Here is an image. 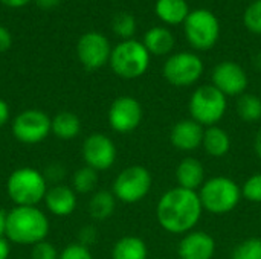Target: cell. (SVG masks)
Returning a JSON list of instances; mask_svg holds the SVG:
<instances>
[{
	"label": "cell",
	"mask_w": 261,
	"mask_h": 259,
	"mask_svg": "<svg viewBox=\"0 0 261 259\" xmlns=\"http://www.w3.org/2000/svg\"><path fill=\"white\" fill-rule=\"evenodd\" d=\"M203 215V206L199 192L171 188L161 195L156 205V218L159 226L173 235H185L199 224Z\"/></svg>",
	"instance_id": "obj_1"
},
{
	"label": "cell",
	"mask_w": 261,
	"mask_h": 259,
	"mask_svg": "<svg viewBox=\"0 0 261 259\" xmlns=\"http://www.w3.org/2000/svg\"><path fill=\"white\" fill-rule=\"evenodd\" d=\"M216 240L205 231H191L182 235L177 246L179 259H213L216 255Z\"/></svg>",
	"instance_id": "obj_15"
},
{
	"label": "cell",
	"mask_w": 261,
	"mask_h": 259,
	"mask_svg": "<svg viewBox=\"0 0 261 259\" xmlns=\"http://www.w3.org/2000/svg\"><path fill=\"white\" fill-rule=\"evenodd\" d=\"M11 44H12L11 32L5 26H0V52L8 50L11 47Z\"/></svg>",
	"instance_id": "obj_35"
},
{
	"label": "cell",
	"mask_w": 261,
	"mask_h": 259,
	"mask_svg": "<svg viewBox=\"0 0 261 259\" xmlns=\"http://www.w3.org/2000/svg\"><path fill=\"white\" fill-rule=\"evenodd\" d=\"M80 63L87 70H98L110 61L112 49L109 40L99 32L84 34L76 46Z\"/></svg>",
	"instance_id": "obj_13"
},
{
	"label": "cell",
	"mask_w": 261,
	"mask_h": 259,
	"mask_svg": "<svg viewBox=\"0 0 261 259\" xmlns=\"http://www.w3.org/2000/svg\"><path fill=\"white\" fill-rule=\"evenodd\" d=\"M47 182L41 171L23 166L12 171L6 180V192L15 206H37L44 200Z\"/></svg>",
	"instance_id": "obj_4"
},
{
	"label": "cell",
	"mask_w": 261,
	"mask_h": 259,
	"mask_svg": "<svg viewBox=\"0 0 261 259\" xmlns=\"http://www.w3.org/2000/svg\"><path fill=\"white\" fill-rule=\"evenodd\" d=\"M5 5H8V6H11V8H18V6H23V5H26L29 0H2Z\"/></svg>",
	"instance_id": "obj_40"
},
{
	"label": "cell",
	"mask_w": 261,
	"mask_h": 259,
	"mask_svg": "<svg viewBox=\"0 0 261 259\" xmlns=\"http://www.w3.org/2000/svg\"><path fill=\"white\" fill-rule=\"evenodd\" d=\"M96 241H98V231L93 226H84L80 229V232H78V243L90 249V246H93Z\"/></svg>",
	"instance_id": "obj_34"
},
{
	"label": "cell",
	"mask_w": 261,
	"mask_h": 259,
	"mask_svg": "<svg viewBox=\"0 0 261 259\" xmlns=\"http://www.w3.org/2000/svg\"><path fill=\"white\" fill-rule=\"evenodd\" d=\"M81 131V121L72 111H60L52 118L50 133L61 140H72Z\"/></svg>",
	"instance_id": "obj_23"
},
{
	"label": "cell",
	"mask_w": 261,
	"mask_h": 259,
	"mask_svg": "<svg viewBox=\"0 0 261 259\" xmlns=\"http://www.w3.org/2000/svg\"><path fill=\"white\" fill-rule=\"evenodd\" d=\"M191 119L199 122L202 127L217 125L228 110V98L216 89L213 84L197 87L188 102Z\"/></svg>",
	"instance_id": "obj_5"
},
{
	"label": "cell",
	"mask_w": 261,
	"mask_h": 259,
	"mask_svg": "<svg viewBox=\"0 0 261 259\" xmlns=\"http://www.w3.org/2000/svg\"><path fill=\"white\" fill-rule=\"evenodd\" d=\"M11 255V246L6 238H0V259H8Z\"/></svg>",
	"instance_id": "obj_37"
},
{
	"label": "cell",
	"mask_w": 261,
	"mask_h": 259,
	"mask_svg": "<svg viewBox=\"0 0 261 259\" xmlns=\"http://www.w3.org/2000/svg\"><path fill=\"white\" fill-rule=\"evenodd\" d=\"M148 247L145 241L135 235L119 238L112 249V259H147Z\"/></svg>",
	"instance_id": "obj_21"
},
{
	"label": "cell",
	"mask_w": 261,
	"mask_h": 259,
	"mask_svg": "<svg viewBox=\"0 0 261 259\" xmlns=\"http://www.w3.org/2000/svg\"><path fill=\"white\" fill-rule=\"evenodd\" d=\"M98 185V171L90 166H81L73 172L72 189L78 194H90Z\"/></svg>",
	"instance_id": "obj_26"
},
{
	"label": "cell",
	"mask_w": 261,
	"mask_h": 259,
	"mask_svg": "<svg viewBox=\"0 0 261 259\" xmlns=\"http://www.w3.org/2000/svg\"><path fill=\"white\" fill-rule=\"evenodd\" d=\"M203 61L193 52H177L167 58L162 75L174 87L194 85L203 75Z\"/></svg>",
	"instance_id": "obj_9"
},
{
	"label": "cell",
	"mask_w": 261,
	"mask_h": 259,
	"mask_svg": "<svg viewBox=\"0 0 261 259\" xmlns=\"http://www.w3.org/2000/svg\"><path fill=\"white\" fill-rule=\"evenodd\" d=\"M176 182L177 186L190 191H199L205 183V166L196 157H185L179 162L176 168Z\"/></svg>",
	"instance_id": "obj_18"
},
{
	"label": "cell",
	"mask_w": 261,
	"mask_h": 259,
	"mask_svg": "<svg viewBox=\"0 0 261 259\" xmlns=\"http://www.w3.org/2000/svg\"><path fill=\"white\" fill-rule=\"evenodd\" d=\"M31 259H60V253L52 243L44 240V241L32 246Z\"/></svg>",
	"instance_id": "obj_31"
},
{
	"label": "cell",
	"mask_w": 261,
	"mask_h": 259,
	"mask_svg": "<svg viewBox=\"0 0 261 259\" xmlns=\"http://www.w3.org/2000/svg\"><path fill=\"white\" fill-rule=\"evenodd\" d=\"M243 23L249 32L261 35V0L252 2L246 8L243 14Z\"/></svg>",
	"instance_id": "obj_29"
},
{
	"label": "cell",
	"mask_w": 261,
	"mask_h": 259,
	"mask_svg": "<svg viewBox=\"0 0 261 259\" xmlns=\"http://www.w3.org/2000/svg\"><path fill=\"white\" fill-rule=\"evenodd\" d=\"M43 176H44L47 183H52V186L54 185H60V182L66 176V168L61 163H50L43 171Z\"/></svg>",
	"instance_id": "obj_33"
},
{
	"label": "cell",
	"mask_w": 261,
	"mask_h": 259,
	"mask_svg": "<svg viewBox=\"0 0 261 259\" xmlns=\"http://www.w3.org/2000/svg\"><path fill=\"white\" fill-rule=\"evenodd\" d=\"M52 118L43 110L29 108L18 113L12 121L14 137L24 145H37L50 134Z\"/></svg>",
	"instance_id": "obj_10"
},
{
	"label": "cell",
	"mask_w": 261,
	"mask_h": 259,
	"mask_svg": "<svg viewBox=\"0 0 261 259\" xmlns=\"http://www.w3.org/2000/svg\"><path fill=\"white\" fill-rule=\"evenodd\" d=\"M231 259H261V238L252 237L242 241L234 249Z\"/></svg>",
	"instance_id": "obj_27"
},
{
	"label": "cell",
	"mask_w": 261,
	"mask_h": 259,
	"mask_svg": "<svg viewBox=\"0 0 261 259\" xmlns=\"http://www.w3.org/2000/svg\"><path fill=\"white\" fill-rule=\"evenodd\" d=\"M47 211L55 217H69L76 209V192L66 185H54L47 189L44 197Z\"/></svg>",
	"instance_id": "obj_17"
},
{
	"label": "cell",
	"mask_w": 261,
	"mask_h": 259,
	"mask_svg": "<svg viewBox=\"0 0 261 259\" xmlns=\"http://www.w3.org/2000/svg\"><path fill=\"white\" fill-rule=\"evenodd\" d=\"M184 29L188 43L197 50L213 49L220 35L219 18L208 9L191 11L184 21Z\"/></svg>",
	"instance_id": "obj_8"
},
{
	"label": "cell",
	"mask_w": 261,
	"mask_h": 259,
	"mask_svg": "<svg viewBox=\"0 0 261 259\" xmlns=\"http://www.w3.org/2000/svg\"><path fill=\"white\" fill-rule=\"evenodd\" d=\"M86 166L93 168L95 171H107L110 169L118 156V150L115 142L104 133H92L83 142L81 150Z\"/></svg>",
	"instance_id": "obj_12"
},
{
	"label": "cell",
	"mask_w": 261,
	"mask_h": 259,
	"mask_svg": "<svg viewBox=\"0 0 261 259\" xmlns=\"http://www.w3.org/2000/svg\"><path fill=\"white\" fill-rule=\"evenodd\" d=\"M153 188L151 172L141 165H133L122 169L113 180L112 192L116 200L125 205L142 202Z\"/></svg>",
	"instance_id": "obj_7"
},
{
	"label": "cell",
	"mask_w": 261,
	"mask_h": 259,
	"mask_svg": "<svg viewBox=\"0 0 261 259\" xmlns=\"http://www.w3.org/2000/svg\"><path fill=\"white\" fill-rule=\"evenodd\" d=\"M205 127H202L194 119H182L171 127L170 142L171 145L182 153H191L202 147Z\"/></svg>",
	"instance_id": "obj_16"
},
{
	"label": "cell",
	"mask_w": 261,
	"mask_h": 259,
	"mask_svg": "<svg viewBox=\"0 0 261 259\" xmlns=\"http://www.w3.org/2000/svg\"><path fill=\"white\" fill-rule=\"evenodd\" d=\"M144 118V110L141 102L133 96L116 98L107 113L109 125L113 131L119 134H128L135 131Z\"/></svg>",
	"instance_id": "obj_11"
},
{
	"label": "cell",
	"mask_w": 261,
	"mask_h": 259,
	"mask_svg": "<svg viewBox=\"0 0 261 259\" xmlns=\"http://www.w3.org/2000/svg\"><path fill=\"white\" fill-rule=\"evenodd\" d=\"M112 70L124 79H136L142 76L150 66V53L144 43L138 40L121 41L110 55Z\"/></svg>",
	"instance_id": "obj_6"
},
{
	"label": "cell",
	"mask_w": 261,
	"mask_h": 259,
	"mask_svg": "<svg viewBox=\"0 0 261 259\" xmlns=\"http://www.w3.org/2000/svg\"><path fill=\"white\" fill-rule=\"evenodd\" d=\"M242 195L245 200L260 205L261 203V172L249 176L242 185Z\"/></svg>",
	"instance_id": "obj_28"
},
{
	"label": "cell",
	"mask_w": 261,
	"mask_h": 259,
	"mask_svg": "<svg viewBox=\"0 0 261 259\" xmlns=\"http://www.w3.org/2000/svg\"><path fill=\"white\" fill-rule=\"evenodd\" d=\"M50 229L47 215L37 206H14L6 215V240L20 246H35Z\"/></svg>",
	"instance_id": "obj_2"
},
{
	"label": "cell",
	"mask_w": 261,
	"mask_h": 259,
	"mask_svg": "<svg viewBox=\"0 0 261 259\" xmlns=\"http://www.w3.org/2000/svg\"><path fill=\"white\" fill-rule=\"evenodd\" d=\"M60 259H93V255L89 247L80 243H72L61 250Z\"/></svg>",
	"instance_id": "obj_32"
},
{
	"label": "cell",
	"mask_w": 261,
	"mask_h": 259,
	"mask_svg": "<svg viewBox=\"0 0 261 259\" xmlns=\"http://www.w3.org/2000/svg\"><path fill=\"white\" fill-rule=\"evenodd\" d=\"M202 148L210 157H225L231 151V136L225 128L219 125L206 127L203 133Z\"/></svg>",
	"instance_id": "obj_19"
},
{
	"label": "cell",
	"mask_w": 261,
	"mask_h": 259,
	"mask_svg": "<svg viewBox=\"0 0 261 259\" xmlns=\"http://www.w3.org/2000/svg\"><path fill=\"white\" fill-rule=\"evenodd\" d=\"M174 43L176 38L173 32L164 26H154L148 29L147 34L144 35V46L150 55H156V56L168 55L173 50Z\"/></svg>",
	"instance_id": "obj_20"
},
{
	"label": "cell",
	"mask_w": 261,
	"mask_h": 259,
	"mask_svg": "<svg viewBox=\"0 0 261 259\" xmlns=\"http://www.w3.org/2000/svg\"><path fill=\"white\" fill-rule=\"evenodd\" d=\"M154 11L164 23L173 26L184 23L191 12L187 0H158Z\"/></svg>",
	"instance_id": "obj_22"
},
{
	"label": "cell",
	"mask_w": 261,
	"mask_h": 259,
	"mask_svg": "<svg viewBox=\"0 0 261 259\" xmlns=\"http://www.w3.org/2000/svg\"><path fill=\"white\" fill-rule=\"evenodd\" d=\"M237 114L242 121L252 124L261 119V98L254 93H243L237 99Z\"/></svg>",
	"instance_id": "obj_25"
},
{
	"label": "cell",
	"mask_w": 261,
	"mask_h": 259,
	"mask_svg": "<svg viewBox=\"0 0 261 259\" xmlns=\"http://www.w3.org/2000/svg\"><path fill=\"white\" fill-rule=\"evenodd\" d=\"M254 150H255L257 157L261 160V127L255 134V139H254Z\"/></svg>",
	"instance_id": "obj_39"
},
{
	"label": "cell",
	"mask_w": 261,
	"mask_h": 259,
	"mask_svg": "<svg viewBox=\"0 0 261 259\" xmlns=\"http://www.w3.org/2000/svg\"><path fill=\"white\" fill-rule=\"evenodd\" d=\"M113 31L119 37H122L125 40H130V37L136 31V20H135V17L132 14H127V12L118 14L113 18Z\"/></svg>",
	"instance_id": "obj_30"
},
{
	"label": "cell",
	"mask_w": 261,
	"mask_h": 259,
	"mask_svg": "<svg viewBox=\"0 0 261 259\" xmlns=\"http://www.w3.org/2000/svg\"><path fill=\"white\" fill-rule=\"evenodd\" d=\"M213 85L226 98L242 96L246 93L249 78L246 70L234 61H222L213 70Z\"/></svg>",
	"instance_id": "obj_14"
},
{
	"label": "cell",
	"mask_w": 261,
	"mask_h": 259,
	"mask_svg": "<svg viewBox=\"0 0 261 259\" xmlns=\"http://www.w3.org/2000/svg\"><path fill=\"white\" fill-rule=\"evenodd\" d=\"M199 197L203 211L213 215L231 214L243 200L242 186L231 177L225 176H216L205 180V183L199 189Z\"/></svg>",
	"instance_id": "obj_3"
},
{
	"label": "cell",
	"mask_w": 261,
	"mask_h": 259,
	"mask_svg": "<svg viewBox=\"0 0 261 259\" xmlns=\"http://www.w3.org/2000/svg\"><path fill=\"white\" fill-rule=\"evenodd\" d=\"M116 209V198L112 191H96L89 200V215L95 221H106Z\"/></svg>",
	"instance_id": "obj_24"
},
{
	"label": "cell",
	"mask_w": 261,
	"mask_h": 259,
	"mask_svg": "<svg viewBox=\"0 0 261 259\" xmlns=\"http://www.w3.org/2000/svg\"><path fill=\"white\" fill-rule=\"evenodd\" d=\"M58 2H60V0H37V3H38L41 8H44V9L54 8Z\"/></svg>",
	"instance_id": "obj_41"
},
{
	"label": "cell",
	"mask_w": 261,
	"mask_h": 259,
	"mask_svg": "<svg viewBox=\"0 0 261 259\" xmlns=\"http://www.w3.org/2000/svg\"><path fill=\"white\" fill-rule=\"evenodd\" d=\"M8 121H9V105L3 99H0V128L6 125Z\"/></svg>",
	"instance_id": "obj_36"
},
{
	"label": "cell",
	"mask_w": 261,
	"mask_h": 259,
	"mask_svg": "<svg viewBox=\"0 0 261 259\" xmlns=\"http://www.w3.org/2000/svg\"><path fill=\"white\" fill-rule=\"evenodd\" d=\"M6 215L8 212L0 209V238H6Z\"/></svg>",
	"instance_id": "obj_38"
}]
</instances>
